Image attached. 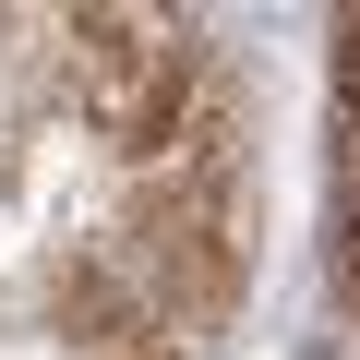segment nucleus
I'll return each mask as SVG.
<instances>
[{"mask_svg":"<svg viewBox=\"0 0 360 360\" xmlns=\"http://www.w3.org/2000/svg\"><path fill=\"white\" fill-rule=\"evenodd\" d=\"M60 37H72V96L96 108V132L120 156H168L180 108H193V49H180V25H156V13H84Z\"/></svg>","mask_w":360,"mask_h":360,"instance_id":"1","label":"nucleus"},{"mask_svg":"<svg viewBox=\"0 0 360 360\" xmlns=\"http://www.w3.org/2000/svg\"><path fill=\"white\" fill-rule=\"evenodd\" d=\"M348 300H360V193H348Z\"/></svg>","mask_w":360,"mask_h":360,"instance_id":"2","label":"nucleus"}]
</instances>
